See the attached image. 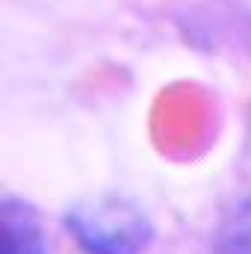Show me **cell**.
Instances as JSON below:
<instances>
[{
	"label": "cell",
	"instance_id": "7a4b0ae2",
	"mask_svg": "<svg viewBox=\"0 0 251 254\" xmlns=\"http://www.w3.org/2000/svg\"><path fill=\"white\" fill-rule=\"evenodd\" d=\"M0 254H45L42 222L18 198L0 201Z\"/></svg>",
	"mask_w": 251,
	"mask_h": 254
},
{
	"label": "cell",
	"instance_id": "6da1fadb",
	"mask_svg": "<svg viewBox=\"0 0 251 254\" xmlns=\"http://www.w3.org/2000/svg\"><path fill=\"white\" fill-rule=\"evenodd\" d=\"M68 231L89 254H139L151 237L145 216L116 198L77 204L68 213Z\"/></svg>",
	"mask_w": 251,
	"mask_h": 254
}]
</instances>
